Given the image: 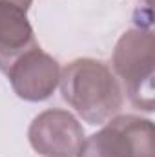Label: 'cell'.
<instances>
[{
  "mask_svg": "<svg viewBox=\"0 0 155 157\" xmlns=\"http://www.w3.org/2000/svg\"><path fill=\"white\" fill-rule=\"evenodd\" d=\"M33 0H0V71L9 68L29 49L39 48L28 9Z\"/></svg>",
  "mask_w": 155,
  "mask_h": 157,
  "instance_id": "obj_6",
  "label": "cell"
},
{
  "mask_svg": "<svg viewBox=\"0 0 155 157\" xmlns=\"http://www.w3.org/2000/svg\"><path fill=\"white\" fill-rule=\"evenodd\" d=\"M77 157H155L153 122L135 115L112 119L84 139Z\"/></svg>",
  "mask_w": 155,
  "mask_h": 157,
  "instance_id": "obj_3",
  "label": "cell"
},
{
  "mask_svg": "<svg viewBox=\"0 0 155 157\" xmlns=\"http://www.w3.org/2000/svg\"><path fill=\"white\" fill-rule=\"evenodd\" d=\"M155 39L150 29L126 31L113 51V70L122 78L130 101L146 112L153 110Z\"/></svg>",
  "mask_w": 155,
  "mask_h": 157,
  "instance_id": "obj_2",
  "label": "cell"
},
{
  "mask_svg": "<svg viewBox=\"0 0 155 157\" xmlns=\"http://www.w3.org/2000/svg\"><path fill=\"white\" fill-rule=\"evenodd\" d=\"M15 93L24 101H44L47 99L60 80L59 62L39 48L26 51L6 73Z\"/></svg>",
  "mask_w": 155,
  "mask_h": 157,
  "instance_id": "obj_5",
  "label": "cell"
},
{
  "mask_svg": "<svg viewBox=\"0 0 155 157\" xmlns=\"http://www.w3.org/2000/svg\"><path fill=\"white\" fill-rule=\"evenodd\" d=\"M146 6L150 7V6H152V0H146Z\"/></svg>",
  "mask_w": 155,
  "mask_h": 157,
  "instance_id": "obj_7",
  "label": "cell"
},
{
  "mask_svg": "<svg viewBox=\"0 0 155 157\" xmlns=\"http://www.w3.org/2000/svg\"><path fill=\"white\" fill-rule=\"evenodd\" d=\"M64 101L89 124H104L122 106V90L112 70L93 59H77L60 73Z\"/></svg>",
  "mask_w": 155,
  "mask_h": 157,
  "instance_id": "obj_1",
  "label": "cell"
},
{
  "mask_svg": "<svg viewBox=\"0 0 155 157\" xmlns=\"http://www.w3.org/2000/svg\"><path fill=\"white\" fill-rule=\"evenodd\" d=\"M29 143L44 157H77L84 143V130L70 112L46 110L29 126Z\"/></svg>",
  "mask_w": 155,
  "mask_h": 157,
  "instance_id": "obj_4",
  "label": "cell"
}]
</instances>
